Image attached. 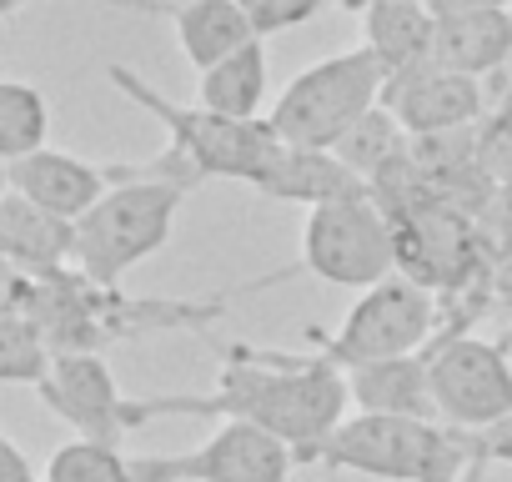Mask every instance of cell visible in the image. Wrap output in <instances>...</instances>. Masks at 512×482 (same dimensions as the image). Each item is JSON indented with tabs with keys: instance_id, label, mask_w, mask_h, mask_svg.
<instances>
[{
	"instance_id": "1",
	"label": "cell",
	"mask_w": 512,
	"mask_h": 482,
	"mask_svg": "<svg viewBox=\"0 0 512 482\" xmlns=\"http://www.w3.org/2000/svg\"><path fill=\"white\" fill-rule=\"evenodd\" d=\"M226 367L211 392L191 397H136L131 427H146L156 417H216V422H251L272 437H282L292 452L317 447L347 422V372L327 357H292L272 347H221Z\"/></svg>"
},
{
	"instance_id": "2",
	"label": "cell",
	"mask_w": 512,
	"mask_h": 482,
	"mask_svg": "<svg viewBox=\"0 0 512 482\" xmlns=\"http://www.w3.org/2000/svg\"><path fill=\"white\" fill-rule=\"evenodd\" d=\"M236 297H126L121 287L91 282L86 272L66 267L51 277H31L21 312L41 322L56 352H106L111 342H136L146 332H196L206 322H221Z\"/></svg>"
},
{
	"instance_id": "3",
	"label": "cell",
	"mask_w": 512,
	"mask_h": 482,
	"mask_svg": "<svg viewBox=\"0 0 512 482\" xmlns=\"http://www.w3.org/2000/svg\"><path fill=\"white\" fill-rule=\"evenodd\" d=\"M472 452V432H457L447 422L352 412L332 437L297 452V467L357 472L377 482H462Z\"/></svg>"
},
{
	"instance_id": "4",
	"label": "cell",
	"mask_w": 512,
	"mask_h": 482,
	"mask_svg": "<svg viewBox=\"0 0 512 482\" xmlns=\"http://www.w3.org/2000/svg\"><path fill=\"white\" fill-rule=\"evenodd\" d=\"M186 191L191 186L146 176L141 161H126V181L111 186L76 221V272H86L91 282L121 287L126 272H136L146 257H156L171 241Z\"/></svg>"
},
{
	"instance_id": "5",
	"label": "cell",
	"mask_w": 512,
	"mask_h": 482,
	"mask_svg": "<svg viewBox=\"0 0 512 482\" xmlns=\"http://www.w3.org/2000/svg\"><path fill=\"white\" fill-rule=\"evenodd\" d=\"M106 81L126 101H136L141 111H151L166 126V136H171L166 151H176L201 181L221 176V181L256 186V181H262V171L282 151V141H277V131L267 121H226V116L206 111L201 101L196 106H181V101L161 96L151 81H141L131 66H106Z\"/></svg>"
},
{
	"instance_id": "6",
	"label": "cell",
	"mask_w": 512,
	"mask_h": 482,
	"mask_svg": "<svg viewBox=\"0 0 512 482\" xmlns=\"http://www.w3.org/2000/svg\"><path fill=\"white\" fill-rule=\"evenodd\" d=\"M387 91V66L372 46L327 56L307 71H297L287 81V91L277 96L267 126L277 131L282 146H317L332 151L367 111L382 106Z\"/></svg>"
},
{
	"instance_id": "7",
	"label": "cell",
	"mask_w": 512,
	"mask_h": 482,
	"mask_svg": "<svg viewBox=\"0 0 512 482\" xmlns=\"http://www.w3.org/2000/svg\"><path fill=\"white\" fill-rule=\"evenodd\" d=\"M432 337H437V297H432V287L412 282L407 272H392L387 282L367 287L337 332L307 327V342L317 347V357H327L342 372L422 352Z\"/></svg>"
},
{
	"instance_id": "8",
	"label": "cell",
	"mask_w": 512,
	"mask_h": 482,
	"mask_svg": "<svg viewBox=\"0 0 512 482\" xmlns=\"http://www.w3.org/2000/svg\"><path fill=\"white\" fill-rule=\"evenodd\" d=\"M302 272H312L332 287H352V292L387 282L397 272L392 211L372 191L312 206L302 221Z\"/></svg>"
},
{
	"instance_id": "9",
	"label": "cell",
	"mask_w": 512,
	"mask_h": 482,
	"mask_svg": "<svg viewBox=\"0 0 512 482\" xmlns=\"http://www.w3.org/2000/svg\"><path fill=\"white\" fill-rule=\"evenodd\" d=\"M427 372H432V402L437 422L457 432H487L512 412V362L507 342H482L467 332H437L427 347Z\"/></svg>"
},
{
	"instance_id": "10",
	"label": "cell",
	"mask_w": 512,
	"mask_h": 482,
	"mask_svg": "<svg viewBox=\"0 0 512 482\" xmlns=\"http://www.w3.org/2000/svg\"><path fill=\"white\" fill-rule=\"evenodd\" d=\"M292 467L297 452L251 422H221L191 452L131 457L136 482H287Z\"/></svg>"
},
{
	"instance_id": "11",
	"label": "cell",
	"mask_w": 512,
	"mask_h": 482,
	"mask_svg": "<svg viewBox=\"0 0 512 482\" xmlns=\"http://www.w3.org/2000/svg\"><path fill=\"white\" fill-rule=\"evenodd\" d=\"M41 402L86 442H111L121 447L131 427V397H121L116 372L106 367L101 352H56L51 372L41 377Z\"/></svg>"
},
{
	"instance_id": "12",
	"label": "cell",
	"mask_w": 512,
	"mask_h": 482,
	"mask_svg": "<svg viewBox=\"0 0 512 482\" xmlns=\"http://www.w3.org/2000/svg\"><path fill=\"white\" fill-rule=\"evenodd\" d=\"M382 106L397 116V126L407 136H442V131H462L477 126L487 116V91L477 76L447 71L437 61H422L412 71L387 76Z\"/></svg>"
},
{
	"instance_id": "13",
	"label": "cell",
	"mask_w": 512,
	"mask_h": 482,
	"mask_svg": "<svg viewBox=\"0 0 512 482\" xmlns=\"http://www.w3.org/2000/svg\"><path fill=\"white\" fill-rule=\"evenodd\" d=\"M121 181H126V161L101 166V161L56 151V146H41V151L11 161V191H21L26 201H36V206H46L66 221H81Z\"/></svg>"
},
{
	"instance_id": "14",
	"label": "cell",
	"mask_w": 512,
	"mask_h": 482,
	"mask_svg": "<svg viewBox=\"0 0 512 482\" xmlns=\"http://www.w3.org/2000/svg\"><path fill=\"white\" fill-rule=\"evenodd\" d=\"M0 257L26 277H51L76 267V221L26 201L21 191L0 196Z\"/></svg>"
},
{
	"instance_id": "15",
	"label": "cell",
	"mask_w": 512,
	"mask_h": 482,
	"mask_svg": "<svg viewBox=\"0 0 512 482\" xmlns=\"http://www.w3.org/2000/svg\"><path fill=\"white\" fill-rule=\"evenodd\" d=\"M347 397H352V407H357V412L437 422L427 352H407V357H387V362L352 367V372H347Z\"/></svg>"
},
{
	"instance_id": "16",
	"label": "cell",
	"mask_w": 512,
	"mask_h": 482,
	"mask_svg": "<svg viewBox=\"0 0 512 482\" xmlns=\"http://www.w3.org/2000/svg\"><path fill=\"white\" fill-rule=\"evenodd\" d=\"M432 61L462 76H497L512 66V6L502 11H472V16H442L432 36Z\"/></svg>"
},
{
	"instance_id": "17",
	"label": "cell",
	"mask_w": 512,
	"mask_h": 482,
	"mask_svg": "<svg viewBox=\"0 0 512 482\" xmlns=\"http://www.w3.org/2000/svg\"><path fill=\"white\" fill-rule=\"evenodd\" d=\"M251 191H262L272 201H292V206H327V201H342V196H357L367 191L332 151H317V146H282L277 161L262 171Z\"/></svg>"
},
{
	"instance_id": "18",
	"label": "cell",
	"mask_w": 512,
	"mask_h": 482,
	"mask_svg": "<svg viewBox=\"0 0 512 482\" xmlns=\"http://www.w3.org/2000/svg\"><path fill=\"white\" fill-rule=\"evenodd\" d=\"M166 21H171V31L181 41V56L196 71L226 61L246 41H262L236 0H166Z\"/></svg>"
},
{
	"instance_id": "19",
	"label": "cell",
	"mask_w": 512,
	"mask_h": 482,
	"mask_svg": "<svg viewBox=\"0 0 512 482\" xmlns=\"http://www.w3.org/2000/svg\"><path fill=\"white\" fill-rule=\"evenodd\" d=\"M332 156H337L372 196H382V191L397 181V171H412V136L397 126V116H392L387 106H377V111H367V116L332 146Z\"/></svg>"
},
{
	"instance_id": "20",
	"label": "cell",
	"mask_w": 512,
	"mask_h": 482,
	"mask_svg": "<svg viewBox=\"0 0 512 482\" xmlns=\"http://www.w3.org/2000/svg\"><path fill=\"white\" fill-rule=\"evenodd\" d=\"M362 31H367V46L382 56L387 76H397V71H412V66L432 61L437 16L422 6V0H367Z\"/></svg>"
},
{
	"instance_id": "21",
	"label": "cell",
	"mask_w": 512,
	"mask_h": 482,
	"mask_svg": "<svg viewBox=\"0 0 512 482\" xmlns=\"http://www.w3.org/2000/svg\"><path fill=\"white\" fill-rule=\"evenodd\" d=\"M272 71H267V46L246 41L241 51H231L226 61L201 71V106L226 116V121H262V101H267Z\"/></svg>"
},
{
	"instance_id": "22",
	"label": "cell",
	"mask_w": 512,
	"mask_h": 482,
	"mask_svg": "<svg viewBox=\"0 0 512 482\" xmlns=\"http://www.w3.org/2000/svg\"><path fill=\"white\" fill-rule=\"evenodd\" d=\"M56 347L31 312H0V387H41Z\"/></svg>"
},
{
	"instance_id": "23",
	"label": "cell",
	"mask_w": 512,
	"mask_h": 482,
	"mask_svg": "<svg viewBox=\"0 0 512 482\" xmlns=\"http://www.w3.org/2000/svg\"><path fill=\"white\" fill-rule=\"evenodd\" d=\"M51 106L31 81H0V156L21 161L46 146Z\"/></svg>"
},
{
	"instance_id": "24",
	"label": "cell",
	"mask_w": 512,
	"mask_h": 482,
	"mask_svg": "<svg viewBox=\"0 0 512 482\" xmlns=\"http://www.w3.org/2000/svg\"><path fill=\"white\" fill-rule=\"evenodd\" d=\"M41 482H136V477H131V457L121 447L76 437V442L51 452Z\"/></svg>"
},
{
	"instance_id": "25",
	"label": "cell",
	"mask_w": 512,
	"mask_h": 482,
	"mask_svg": "<svg viewBox=\"0 0 512 482\" xmlns=\"http://www.w3.org/2000/svg\"><path fill=\"white\" fill-rule=\"evenodd\" d=\"M246 11V21L256 26V36H272V31H292L307 26L312 16H322L332 0H236Z\"/></svg>"
},
{
	"instance_id": "26",
	"label": "cell",
	"mask_w": 512,
	"mask_h": 482,
	"mask_svg": "<svg viewBox=\"0 0 512 482\" xmlns=\"http://www.w3.org/2000/svg\"><path fill=\"white\" fill-rule=\"evenodd\" d=\"M472 442H477V452H482L487 462H507V467H512V412H507L502 422H492L487 432H472Z\"/></svg>"
},
{
	"instance_id": "27",
	"label": "cell",
	"mask_w": 512,
	"mask_h": 482,
	"mask_svg": "<svg viewBox=\"0 0 512 482\" xmlns=\"http://www.w3.org/2000/svg\"><path fill=\"white\" fill-rule=\"evenodd\" d=\"M26 292H31V277L16 272L6 257H0V312H21L26 307Z\"/></svg>"
},
{
	"instance_id": "28",
	"label": "cell",
	"mask_w": 512,
	"mask_h": 482,
	"mask_svg": "<svg viewBox=\"0 0 512 482\" xmlns=\"http://www.w3.org/2000/svg\"><path fill=\"white\" fill-rule=\"evenodd\" d=\"M422 6L442 21V16H472V11H502L512 0H422Z\"/></svg>"
},
{
	"instance_id": "29",
	"label": "cell",
	"mask_w": 512,
	"mask_h": 482,
	"mask_svg": "<svg viewBox=\"0 0 512 482\" xmlns=\"http://www.w3.org/2000/svg\"><path fill=\"white\" fill-rule=\"evenodd\" d=\"M472 447H477V442H472ZM487 467H492V462H487L482 452H472V462H467V472H462V482H482V477H487Z\"/></svg>"
},
{
	"instance_id": "30",
	"label": "cell",
	"mask_w": 512,
	"mask_h": 482,
	"mask_svg": "<svg viewBox=\"0 0 512 482\" xmlns=\"http://www.w3.org/2000/svg\"><path fill=\"white\" fill-rule=\"evenodd\" d=\"M6 191H11V161L0 156V196H6Z\"/></svg>"
},
{
	"instance_id": "31",
	"label": "cell",
	"mask_w": 512,
	"mask_h": 482,
	"mask_svg": "<svg viewBox=\"0 0 512 482\" xmlns=\"http://www.w3.org/2000/svg\"><path fill=\"white\" fill-rule=\"evenodd\" d=\"M0 447H6V427H0Z\"/></svg>"
},
{
	"instance_id": "32",
	"label": "cell",
	"mask_w": 512,
	"mask_h": 482,
	"mask_svg": "<svg viewBox=\"0 0 512 482\" xmlns=\"http://www.w3.org/2000/svg\"><path fill=\"white\" fill-rule=\"evenodd\" d=\"M507 131H512V121H507Z\"/></svg>"
}]
</instances>
